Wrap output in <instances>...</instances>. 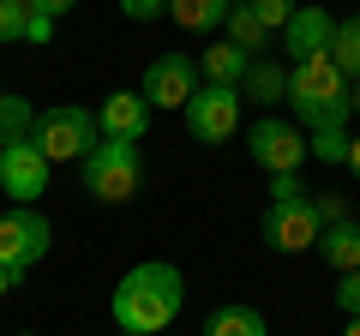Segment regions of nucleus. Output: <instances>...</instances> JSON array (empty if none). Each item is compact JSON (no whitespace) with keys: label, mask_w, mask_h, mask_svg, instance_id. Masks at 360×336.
<instances>
[{"label":"nucleus","mask_w":360,"mask_h":336,"mask_svg":"<svg viewBox=\"0 0 360 336\" xmlns=\"http://www.w3.org/2000/svg\"><path fill=\"white\" fill-rule=\"evenodd\" d=\"M180 306H186V276L168 259L132 264L115 283V295H108V318H115L120 336H162L180 318Z\"/></svg>","instance_id":"f257e3e1"},{"label":"nucleus","mask_w":360,"mask_h":336,"mask_svg":"<svg viewBox=\"0 0 360 336\" xmlns=\"http://www.w3.org/2000/svg\"><path fill=\"white\" fill-rule=\"evenodd\" d=\"M348 84H354V78H348L330 54L300 60V66H288V108H295V120H300L307 132H319V127H348V115H354Z\"/></svg>","instance_id":"f03ea898"},{"label":"nucleus","mask_w":360,"mask_h":336,"mask_svg":"<svg viewBox=\"0 0 360 336\" xmlns=\"http://www.w3.org/2000/svg\"><path fill=\"white\" fill-rule=\"evenodd\" d=\"M78 168H84V193L96 198V205H132V198L144 193V156H139V144L103 138Z\"/></svg>","instance_id":"7ed1b4c3"},{"label":"nucleus","mask_w":360,"mask_h":336,"mask_svg":"<svg viewBox=\"0 0 360 336\" xmlns=\"http://www.w3.org/2000/svg\"><path fill=\"white\" fill-rule=\"evenodd\" d=\"M37 150L49 156V162H84L96 144H103V127H96V115L78 103H60V108H42L37 115Z\"/></svg>","instance_id":"20e7f679"},{"label":"nucleus","mask_w":360,"mask_h":336,"mask_svg":"<svg viewBox=\"0 0 360 336\" xmlns=\"http://www.w3.org/2000/svg\"><path fill=\"white\" fill-rule=\"evenodd\" d=\"M49 246H54V228H49V217H42L37 205L0 210V271H13L18 283H25V276L49 259Z\"/></svg>","instance_id":"39448f33"},{"label":"nucleus","mask_w":360,"mask_h":336,"mask_svg":"<svg viewBox=\"0 0 360 336\" xmlns=\"http://www.w3.org/2000/svg\"><path fill=\"white\" fill-rule=\"evenodd\" d=\"M246 156H252L264 174H300V162H307V127L288 120V115L252 120V132H246Z\"/></svg>","instance_id":"423d86ee"},{"label":"nucleus","mask_w":360,"mask_h":336,"mask_svg":"<svg viewBox=\"0 0 360 336\" xmlns=\"http://www.w3.org/2000/svg\"><path fill=\"white\" fill-rule=\"evenodd\" d=\"M198 91H205V72H198L193 54H180V49L174 54H156V60L144 66V78H139V96H144V103H150V108H174V115L193 103Z\"/></svg>","instance_id":"0eeeda50"},{"label":"nucleus","mask_w":360,"mask_h":336,"mask_svg":"<svg viewBox=\"0 0 360 336\" xmlns=\"http://www.w3.org/2000/svg\"><path fill=\"white\" fill-rule=\"evenodd\" d=\"M240 108H246L240 91H229V84H205L193 103L180 108V120H186V132H193L198 144H229L234 132H240Z\"/></svg>","instance_id":"6e6552de"},{"label":"nucleus","mask_w":360,"mask_h":336,"mask_svg":"<svg viewBox=\"0 0 360 336\" xmlns=\"http://www.w3.org/2000/svg\"><path fill=\"white\" fill-rule=\"evenodd\" d=\"M258 234H264L270 252H312L319 234H324L319 210H312V193H307V198H288V205H264Z\"/></svg>","instance_id":"1a4fd4ad"},{"label":"nucleus","mask_w":360,"mask_h":336,"mask_svg":"<svg viewBox=\"0 0 360 336\" xmlns=\"http://www.w3.org/2000/svg\"><path fill=\"white\" fill-rule=\"evenodd\" d=\"M49 174H54V162L37 150V138H18V144L0 150V193L13 198V205H42Z\"/></svg>","instance_id":"9d476101"},{"label":"nucleus","mask_w":360,"mask_h":336,"mask_svg":"<svg viewBox=\"0 0 360 336\" xmlns=\"http://www.w3.org/2000/svg\"><path fill=\"white\" fill-rule=\"evenodd\" d=\"M276 42H283V60L288 66L319 60V54H330V42H336V13H330V6H319V0H300L295 18H288V30Z\"/></svg>","instance_id":"9b49d317"},{"label":"nucleus","mask_w":360,"mask_h":336,"mask_svg":"<svg viewBox=\"0 0 360 336\" xmlns=\"http://www.w3.org/2000/svg\"><path fill=\"white\" fill-rule=\"evenodd\" d=\"M150 115H156V108L144 103L139 91H108V96H103V108H96V127H103V138L139 144L144 132H150Z\"/></svg>","instance_id":"f8f14e48"},{"label":"nucleus","mask_w":360,"mask_h":336,"mask_svg":"<svg viewBox=\"0 0 360 336\" xmlns=\"http://www.w3.org/2000/svg\"><path fill=\"white\" fill-rule=\"evenodd\" d=\"M240 96H246V103H258L264 115H276V103H288V60L258 54L252 72H246V84H240Z\"/></svg>","instance_id":"ddd939ff"},{"label":"nucleus","mask_w":360,"mask_h":336,"mask_svg":"<svg viewBox=\"0 0 360 336\" xmlns=\"http://www.w3.org/2000/svg\"><path fill=\"white\" fill-rule=\"evenodd\" d=\"M198 72H205L210 84H229V91H240V84H246V72H252V54H246V49H234V42L222 37V42H210V49L198 54Z\"/></svg>","instance_id":"4468645a"},{"label":"nucleus","mask_w":360,"mask_h":336,"mask_svg":"<svg viewBox=\"0 0 360 336\" xmlns=\"http://www.w3.org/2000/svg\"><path fill=\"white\" fill-rule=\"evenodd\" d=\"M312 252H319L336 276H342V271H360V222H354V217H348V222H330V228L319 234Z\"/></svg>","instance_id":"2eb2a0df"},{"label":"nucleus","mask_w":360,"mask_h":336,"mask_svg":"<svg viewBox=\"0 0 360 336\" xmlns=\"http://www.w3.org/2000/svg\"><path fill=\"white\" fill-rule=\"evenodd\" d=\"M229 6L234 0H168V18H174L186 37H210V30L229 25Z\"/></svg>","instance_id":"dca6fc26"},{"label":"nucleus","mask_w":360,"mask_h":336,"mask_svg":"<svg viewBox=\"0 0 360 336\" xmlns=\"http://www.w3.org/2000/svg\"><path fill=\"white\" fill-rule=\"evenodd\" d=\"M205 336H270V324H264L258 306H240V300H234V306H217L205 318Z\"/></svg>","instance_id":"f3484780"},{"label":"nucleus","mask_w":360,"mask_h":336,"mask_svg":"<svg viewBox=\"0 0 360 336\" xmlns=\"http://www.w3.org/2000/svg\"><path fill=\"white\" fill-rule=\"evenodd\" d=\"M229 42H234V49H246V54L258 60V54H264L276 37H270V30L258 25V13L246 6V0H234V6H229Z\"/></svg>","instance_id":"a211bd4d"},{"label":"nucleus","mask_w":360,"mask_h":336,"mask_svg":"<svg viewBox=\"0 0 360 336\" xmlns=\"http://www.w3.org/2000/svg\"><path fill=\"white\" fill-rule=\"evenodd\" d=\"M37 132V108H30V96H13V91H0V150L18 138H30Z\"/></svg>","instance_id":"6ab92c4d"},{"label":"nucleus","mask_w":360,"mask_h":336,"mask_svg":"<svg viewBox=\"0 0 360 336\" xmlns=\"http://www.w3.org/2000/svg\"><path fill=\"white\" fill-rule=\"evenodd\" d=\"M330 60L342 66L348 78H360V13L336 18V42H330Z\"/></svg>","instance_id":"aec40b11"},{"label":"nucleus","mask_w":360,"mask_h":336,"mask_svg":"<svg viewBox=\"0 0 360 336\" xmlns=\"http://www.w3.org/2000/svg\"><path fill=\"white\" fill-rule=\"evenodd\" d=\"M307 156H319L324 168H342V162H348V127H319V132H307Z\"/></svg>","instance_id":"412c9836"},{"label":"nucleus","mask_w":360,"mask_h":336,"mask_svg":"<svg viewBox=\"0 0 360 336\" xmlns=\"http://www.w3.org/2000/svg\"><path fill=\"white\" fill-rule=\"evenodd\" d=\"M246 6H252V13H258V25H264L270 37H283V30H288V18H295V6H300V0H246Z\"/></svg>","instance_id":"4be33fe9"},{"label":"nucleus","mask_w":360,"mask_h":336,"mask_svg":"<svg viewBox=\"0 0 360 336\" xmlns=\"http://www.w3.org/2000/svg\"><path fill=\"white\" fill-rule=\"evenodd\" d=\"M25 18L30 0H0V42H25Z\"/></svg>","instance_id":"5701e85b"},{"label":"nucleus","mask_w":360,"mask_h":336,"mask_svg":"<svg viewBox=\"0 0 360 336\" xmlns=\"http://www.w3.org/2000/svg\"><path fill=\"white\" fill-rule=\"evenodd\" d=\"M120 18H132V25H156V18H168V0H120Z\"/></svg>","instance_id":"b1692460"},{"label":"nucleus","mask_w":360,"mask_h":336,"mask_svg":"<svg viewBox=\"0 0 360 336\" xmlns=\"http://www.w3.org/2000/svg\"><path fill=\"white\" fill-rule=\"evenodd\" d=\"M336 306H342L348 318H360V271H342V276H336Z\"/></svg>","instance_id":"393cba45"},{"label":"nucleus","mask_w":360,"mask_h":336,"mask_svg":"<svg viewBox=\"0 0 360 336\" xmlns=\"http://www.w3.org/2000/svg\"><path fill=\"white\" fill-rule=\"evenodd\" d=\"M312 210H319L324 228H330V222H348V198L342 193H312Z\"/></svg>","instance_id":"a878e982"},{"label":"nucleus","mask_w":360,"mask_h":336,"mask_svg":"<svg viewBox=\"0 0 360 336\" xmlns=\"http://www.w3.org/2000/svg\"><path fill=\"white\" fill-rule=\"evenodd\" d=\"M25 42H30V49H49V42H54V18L30 6V18H25Z\"/></svg>","instance_id":"bb28decb"},{"label":"nucleus","mask_w":360,"mask_h":336,"mask_svg":"<svg viewBox=\"0 0 360 336\" xmlns=\"http://www.w3.org/2000/svg\"><path fill=\"white\" fill-rule=\"evenodd\" d=\"M288 198H307L300 174H270V205H288Z\"/></svg>","instance_id":"cd10ccee"},{"label":"nucleus","mask_w":360,"mask_h":336,"mask_svg":"<svg viewBox=\"0 0 360 336\" xmlns=\"http://www.w3.org/2000/svg\"><path fill=\"white\" fill-rule=\"evenodd\" d=\"M30 6H37V13H49V18H54V25H60V18H66V13H72L78 0H30Z\"/></svg>","instance_id":"c85d7f7f"},{"label":"nucleus","mask_w":360,"mask_h":336,"mask_svg":"<svg viewBox=\"0 0 360 336\" xmlns=\"http://www.w3.org/2000/svg\"><path fill=\"white\" fill-rule=\"evenodd\" d=\"M342 168H348V174L360 181V132H348V162H342Z\"/></svg>","instance_id":"c756f323"},{"label":"nucleus","mask_w":360,"mask_h":336,"mask_svg":"<svg viewBox=\"0 0 360 336\" xmlns=\"http://www.w3.org/2000/svg\"><path fill=\"white\" fill-rule=\"evenodd\" d=\"M13 288H18V276H13V271H0V300L13 295Z\"/></svg>","instance_id":"7c9ffc66"},{"label":"nucleus","mask_w":360,"mask_h":336,"mask_svg":"<svg viewBox=\"0 0 360 336\" xmlns=\"http://www.w3.org/2000/svg\"><path fill=\"white\" fill-rule=\"evenodd\" d=\"M348 103H354V115H360V78H354V84H348Z\"/></svg>","instance_id":"2f4dec72"},{"label":"nucleus","mask_w":360,"mask_h":336,"mask_svg":"<svg viewBox=\"0 0 360 336\" xmlns=\"http://www.w3.org/2000/svg\"><path fill=\"white\" fill-rule=\"evenodd\" d=\"M342 336H360V318H348V324H342Z\"/></svg>","instance_id":"473e14b6"},{"label":"nucleus","mask_w":360,"mask_h":336,"mask_svg":"<svg viewBox=\"0 0 360 336\" xmlns=\"http://www.w3.org/2000/svg\"><path fill=\"white\" fill-rule=\"evenodd\" d=\"M18 336H37V330H18Z\"/></svg>","instance_id":"72a5a7b5"}]
</instances>
